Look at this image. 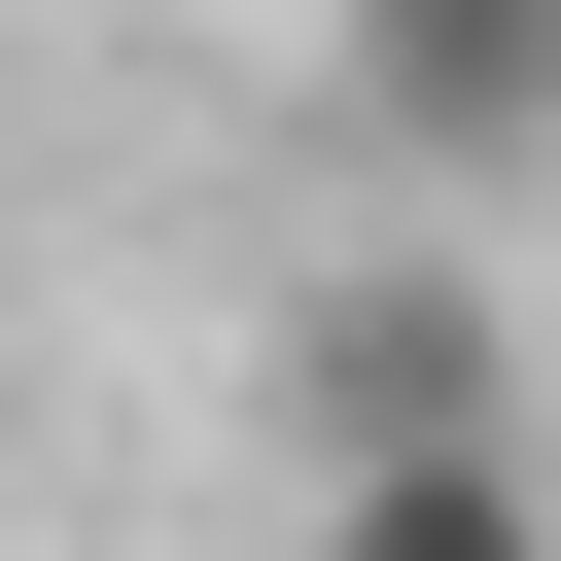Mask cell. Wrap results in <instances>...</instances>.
Segmentation results:
<instances>
[{
	"label": "cell",
	"instance_id": "3",
	"mask_svg": "<svg viewBox=\"0 0 561 561\" xmlns=\"http://www.w3.org/2000/svg\"><path fill=\"white\" fill-rule=\"evenodd\" d=\"M316 561H561V456H526V421H491V456H351Z\"/></svg>",
	"mask_w": 561,
	"mask_h": 561
},
{
	"label": "cell",
	"instance_id": "1",
	"mask_svg": "<svg viewBox=\"0 0 561 561\" xmlns=\"http://www.w3.org/2000/svg\"><path fill=\"white\" fill-rule=\"evenodd\" d=\"M351 140H421V175H561V0H351Z\"/></svg>",
	"mask_w": 561,
	"mask_h": 561
},
{
	"label": "cell",
	"instance_id": "2",
	"mask_svg": "<svg viewBox=\"0 0 561 561\" xmlns=\"http://www.w3.org/2000/svg\"><path fill=\"white\" fill-rule=\"evenodd\" d=\"M351 456H491V316H456V280H351V316H316V491H351Z\"/></svg>",
	"mask_w": 561,
	"mask_h": 561
}]
</instances>
